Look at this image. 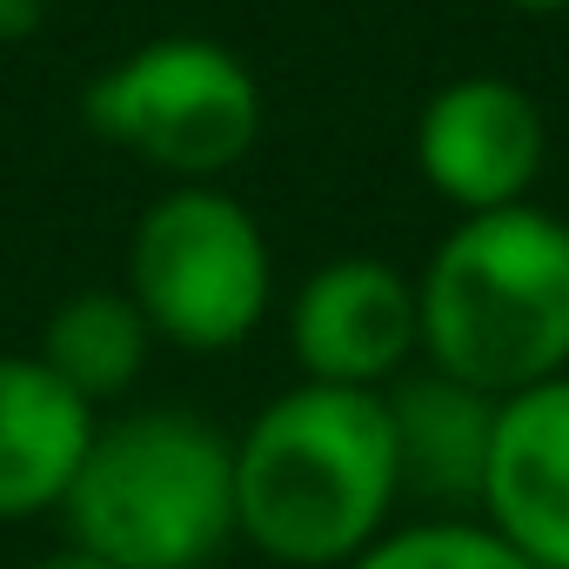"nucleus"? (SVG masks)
<instances>
[{"instance_id": "obj_1", "label": "nucleus", "mask_w": 569, "mask_h": 569, "mask_svg": "<svg viewBox=\"0 0 569 569\" xmlns=\"http://www.w3.org/2000/svg\"><path fill=\"white\" fill-rule=\"evenodd\" d=\"M402 469L382 389L296 382L234 436V536L281 569H349L396 529Z\"/></svg>"}, {"instance_id": "obj_2", "label": "nucleus", "mask_w": 569, "mask_h": 569, "mask_svg": "<svg viewBox=\"0 0 569 569\" xmlns=\"http://www.w3.org/2000/svg\"><path fill=\"white\" fill-rule=\"evenodd\" d=\"M416 302L422 362L482 396L569 376V221L536 201L456 214L416 274Z\"/></svg>"}, {"instance_id": "obj_3", "label": "nucleus", "mask_w": 569, "mask_h": 569, "mask_svg": "<svg viewBox=\"0 0 569 569\" xmlns=\"http://www.w3.org/2000/svg\"><path fill=\"white\" fill-rule=\"evenodd\" d=\"M68 542L114 569H214L234 536V436L181 402L101 416L61 502Z\"/></svg>"}, {"instance_id": "obj_4", "label": "nucleus", "mask_w": 569, "mask_h": 569, "mask_svg": "<svg viewBox=\"0 0 569 569\" xmlns=\"http://www.w3.org/2000/svg\"><path fill=\"white\" fill-rule=\"evenodd\" d=\"M81 121L101 148L174 181H221L261 141L268 101L254 68L208 34H154L81 88Z\"/></svg>"}, {"instance_id": "obj_5", "label": "nucleus", "mask_w": 569, "mask_h": 569, "mask_svg": "<svg viewBox=\"0 0 569 569\" xmlns=\"http://www.w3.org/2000/svg\"><path fill=\"white\" fill-rule=\"evenodd\" d=\"M148 329L188 356L241 349L274 302V254L248 201L221 181L161 188L128 234V281Z\"/></svg>"}, {"instance_id": "obj_6", "label": "nucleus", "mask_w": 569, "mask_h": 569, "mask_svg": "<svg viewBox=\"0 0 569 569\" xmlns=\"http://www.w3.org/2000/svg\"><path fill=\"white\" fill-rule=\"evenodd\" d=\"M549 161V121L509 74H456L416 114V174L456 208L489 214L536 194Z\"/></svg>"}, {"instance_id": "obj_7", "label": "nucleus", "mask_w": 569, "mask_h": 569, "mask_svg": "<svg viewBox=\"0 0 569 569\" xmlns=\"http://www.w3.org/2000/svg\"><path fill=\"white\" fill-rule=\"evenodd\" d=\"M289 349L302 382L389 389L422 362V302L416 274L376 254L322 261L289 302Z\"/></svg>"}, {"instance_id": "obj_8", "label": "nucleus", "mask_w": 569, "mask_h": 569, "mask_svg": "<svg viewBox=\"0 0 569 569\" xmlns=\"http://www.w3.org/2000/svg\"><path fill=\"white\" fill-rule=\"evenodd\" d=\"M476 516L536 569H569V376L496 402Z\"/></svg>"}, {"instance_id": "obj_9", "label": "nucleus", "mask_w": 569, "mask_h": 569, "mask_svg": "<svg viewBox=\"0 0 569 569\" xmlns=\"http://www.w3.org/2000/svg\"><path fill=\"white\" fill-rule=\"evenodd\" d=\"M382 402H389L402 502H429L436 516H469L482 502V469H489L502 396H482L422 362V369H402L382 389Z\"/></svg>"}, {"instance_id": "obj_10", "label": "nucleus", "mask_w": 569, "mask_h": 569, "mask_svg": "<svg viewBox=\"0 0 569 569\" xmlns=\"http://www.w3.org/2000/svg\"><path fill=\"white\" fill-rule=\"evenodd\" d=\"M94 429L101 409H88L34 349L0 356V522L61 516Z\"/></svg>"}, {"instance_id": "obj_11", "label": "nucleus", "mask_w": 569, "mask_h": 569, "mask_svg": "<svg viewBox=\"0 0 569 569\" xmlns=\"http://www.w3.org/2000/svg\"><path fill=\"white\" fill-rule=\"evenodd\" d=\"M154 342H161V336L148 329V316H141V302H134L128 289H74V296L41 322L34 356H41L88 409H108V402H121V396L141 382Z\"/></svg>"}, {"instance_id": "obj_12", "label": "nucleus", "mask_w": 569, "mask_h": 569, "mask_svg": "<svg viewBox=\"0 0 569 569\" xmlns=\"http://www.w3.org/2000/svg\"><path fill=\"white\" fill-rule=\"evenodd\" d=\"M349 569H536V562L482 516H422L376 536Z\"/></svg>"}, {"instance_id": "obj_13", "label": "nucleus", "mask_w": 569, "mask_h": 569, "mask_svg": "<svg viewBox=\"0 0 569 569\" xmlns=\"http://www.w3.org/2000/svg\"><path fill=\"white\" fill-rule=\"evenodd\" d=\"M41 21H48V0H0V48L34 41Z\"/></svg>"}, {"instance_id": "obj_14", "label": "nucleus", "mask_w": 569, "mask_h": 569, "mask_svg": "<svg viewBox=\"0 0 569 569\" xmlns=\"http://www.w3.org/2000/svg\"><path fill=\"white\" fill-rule=\"evenodd\" d=\"M21 569H114V562H101V556L81 549V542H61V549H48V556H28Z\"/></svg>"}, {"instance_id": "obj_15", "label": "nucleus", "mask_w": 569, "mask_h": 569, "mask_svg": "<svg viewBox=\"0 0 569 569\" xmlns=\"http://www.w3.org/2000/svg\"><path fill=\"white\" fill-rule=\"evenodd\" d=\"M516 14H569V0H502Z\"/></svg>"}]
</instances>
